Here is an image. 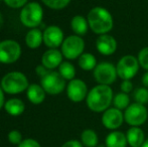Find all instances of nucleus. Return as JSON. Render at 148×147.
Wrapping results in <instances>:
<instances>
[{"instance_id": "obj_1", "label": "nucleus", "mask_w": 148, "mask_h": 147, "mask_svg": "<svg viewBox=\"0 0 148 147\" xmlns=\"http://www.w3.org/2000/svg\"><path fill=\"white\" fill-rule=\"evenodd\" d=\"M113 98L114 93L111 87L98 84L89 91L86 104L92 112L103 113L113 104Z\"/></svg>"}, {"instance_id": "obj_2", "label": "nucleus", "mask_w": 148, "mask_h": 147, "mask_svg": "<svg viewBox=\"0 0 148 147\" xmlns=\"http://www.w3.org/2000/svg\"><path fill=\"white\" fill-rule=\"evenodd\" d=\"M89 27L98 36L107 34L114 27V18L111 12L103 6H95L87 15Z\"/></svg>"}, {"instance_id": "obj_3", "label": "nucleus", "mask_w": 148, "mask_h": 147, "mask_svg": "<svg viewBox=\"0 0 148 147\" xmlns=\"http://www.w3.org/2000/svg\"><path fill=\"white\" fill-rule=\"evenodd\" d=\"M0 85L4 93L10 95L20 94L27 90V88L29 87L27 78L21 72H10L6 74L2 78Z\"/></svg>"}, {"instance_id": "obj_4", "label": "nucleus", "mask_w": 148, "mask_h": 147, "mask_svg": "<svg viewBox=\"0 0 148 147\" xmlns=\"http://www.w3.org/2000/svg\"><path fill=\"white\" fill-rule=\"evenodd\" d=\"M43 9L37 2H28L21 8L19 19L25 27L37 28L42 22Z\"/></svg>"}, {"instance_id": "obj_5", "label": "nucleus", "mask_w": 148, "mask_h": 147, "mask_svg": "<svg viewBox=\"0 0 148 147\" xmlns=\"http://www.w3.org/2000/svg\"><path fill=\"white\" fill-rule=\"evenodd\" d=\"M85 51V41L82 38V36H69L66 37L60 46V51H62L64 57L66 59H77L84 53Z\"/></svg>"}, {"instance_id": "obj_6", "label": "nucleus", "mask_w": 148, "mask_h": 147, "mask_svg": "<svg viewBox=\"0 0 148 147\" xmlns=\"http://www.w3.org/2000/svg\"><path fill=\"white\" fill-rule=\"evenodd\" d=\"M148 119V110L145 105L131 103L124 111V120L130 127H141Z\"/></svg>"}, {"instance_id": "obj_7", "label": "nucleus", "mask_w": 148, "mask_h": 147, "mask_svg": "<svg viewBox=\"0 0 148 147\" xmlns=\"http://www.w3.org/2000/svg\"><path fill=\"white\" fill-rule=\"evenodd\" d=\"M139 62L137 57L132 55H126L122 57L116 64L118 78L121 80H132L139 72Z\"/></svg>"}, {"instance_id": "obj_8", "label": "nucleus", "mask_w": 148, "mask_h": 147, "mask_svg": "<svg viewBox=\"0 0 148 147\" xmlns=\"http://www.w3.org/2000/svg\"><path fill=\"white\" fill-rule=\"evenodd\" d=\"M93 76L99 85L110 86L118 78L116 66L110 62H101L93 71Z\"/></svg>"}, {"instance_id": "obj_9", "label": "nucleus", "mask_w": 148, "mask_h": 147, "mask_svg": "<svg viewBox=\"0 0 148 147\" xmlns=\"http://www.w3.org/2000/svg\"><path fill=\"white\" fill-rule=\"evenodd\" d=\"M40 86L49 95H59L66 88V80L56 71H49L45 76L40 78Z\"/></svg>"}, {"instance_id": "obj_10", "label": "nucleus", "mask_w": 148, "mask_h": 147, "mask_svg": "<svg viewBox=\"0 0 148 147\" xmlns=\"http://www.w3.org/2000/svg\"><path fill=\"white\" fill-rule=\"evenodd\" d=\"M21 55V46L15 40L5 39L0 41V63L10 65L18 61Z\"/></svg>"}, {"instance_id": "obj_11", "label": "nucleus", "mask_w": 148, "mask_h": 147, "mask_svg": "<svg viewBox=\"0 0 148 147\" xmlns=\"http://www.w3.org/2000/svg\"><path fill=\"white\" fill-rule=\"evenodd\" d=\"M66 96L72 102L80 103L82 101L86 100L88 96V86L81 79H76L70 81L66 85Z\"/></svg>"}, {"instance_id": "obj_12", "label": "nucleus", "mask_w": 148, "mask_h": 147, "mask_svg": "<svg viewBox=\"0 0 148 147\" xmlns=\"http://www.w3.org/2000/svg\"><path fill=\"white\" fill-rule=\"evenodd\" d=\"M101 121L106 129L110 131H115L118 130L125 122L124 112L115 107H110L105 112H103Z\"/></svg>"}, {"instance_id": "obj_13", "label": "nucleus", "mask_w": 148, "mask_h": 147, "mask_svg": "<svg viewBox=\"0 0 148 147\" xmlns=\"http://www.w3.org/2000/svg\"><path fill=\"white\" fill-rule=\"evenodd\" d=\"M64 40V31L59 26L49 25L43 30V43L49 49H58L62 46Z\"/></svg>"}, {"instance_id": "obj_14", "label": "nucleus", "mask_w": 148, "mask_h": 147, "mask_svg": "<svg viewBox=\"0 0 148 147\" xmlns=\"http://www.w3.org/2000/svg\"><path fill=\"white\" fill-rule=\"evenodd\" d=\"M118 43L116 38L111 34H102L96 39V49L103 55H112L117 51Z\"/></svg>"}, {"instance_id": "obj_15", "label": "nucleus", "mask_w": 148, "mask_h": 147, "mask_svg": "<svg viewBox=\"0 0 148 147\" xmlns=\"http://www.w3.org/2000/svg\"><path fill=\"white\" fill-rule=\"evenodd\" d=\"M62 57L64 55L62 51L58 49H49L41 57V65H43L49 71H53L62 63Z\"/></svg>"}, {"instance_id": "obj_16", "label": "nucleus", "mask_w": 148, "mask_h": 147, "mask_svg": "<svg viewBox=\"0 0 148 147\" xmlns=\"http://www.w3.org/2000/svg\"><path fill=\"white\" fill-rule=\"evenodd\" d=\"M126 138L130 147H141L144 141L145 133L140 127H130L126 132Z\"/></svg>"}, {"instance_id": "obj_17", "label": "nucleus", "mask_w": 148, "mask_h": 147, "mask_svg": "<svg viewBox=\"0 0 148 147\" xmlns=\"http://www.w3.org/2000/svg\"><path fill=\"white\" fill-rule=\"evenodd\" d=\"M126 133L115 130L111 131L105 138V147H127Z\"/></svg>"}, {"instance_id": "obj_18", "label": "nucleus", "mask_w": 148, "mask_h": 147, "mask_svg": "<svg viewBox=\"0 0 148 147\" xmlns=\"http://www.w3.org/2000/svg\"><path fill=\"white\" fill-rule=\"evenodd\" d=\"M45 91L38 84H31L26 90V96L30 103L34 105H39L45 99Z\"/></svg>"}, {"instance_id": "obj_19", "label": "nucleus", "mask_w": 148, "mask_h": 147, "mask_svg": "<svg viewBox=\"0 0 148 147\" xmlns=\"http://www.w3.org/2000/svg\"><path fill=\"white\" fill-rule=\"evenodd\" d=\"M71 28L76 36H85L90 28L88 19L83 15H75L71 20Z\"/></svg>"}, {"instance_id": "obj_20", "label": "nucleus", "mask_w": 148, "mask_h": 147, "mask_svg": "<svg viewBox=\"0 0 148 147\" xmlns=\"http://www.w3.org/2000/svg\"><path fill=\"white\" fill-rule=\"evenodd\" d=\"M43 42V32L39 28H31L25 36V43L29 49H35Z\"/></svg>"}, {"instance_id": "obj_21", "label": "nucleus", "mask_w": 148, "mask_h": 147, "mask_svg": "<svg viewBox=\"0 0 148 147\" xmlns=\"http://www.w3.org/2000/svg\"><path fill=\"white\" fill-rule=\"evenodd\" d=\"M4 109L9 115L11 116H19L24 112L25 105L22 102V100L18 98L9 99L4 104Z\"/></svg>"}, {"instance_id": "obj_22", "label": "nucleus", "mask_w": 148, "mask_h": 147, "mask_svg": "<svg viewBox=\"0 0 148 147\" xmlns=\"http://www.w3.org/2000/svg\"><path fill=\"white\" fill-rule=\"evenodd\" d=\"M79 67L82 70L86 72L94 71L95 68L97 67V59L96 57L91 53H84L78 59Z\"/></svg>"}, {"instance_id": "obj_23", "label": "nucleus", "mask_w": 148, "mask_h": 147, "mask_svg": "<svg viewBox=\"0 0 148 147\" xmlns=\"http://www.w3.org/2000/svg\"><path fill=\"white\" fill-rule=\"evenodd\" d=\"M81 142L85 147H97L99 145V136L93 129H85L81 134Z\"/></svg>"}, {"instance_id": "obj_24", "label": "nucleus", "mask_w": 148, "mask_h": 147, "mask_svg": "<svg viewBox=\"0 0 148 147\" xmlns=\"http://www.w3.org/2000/svg\"><path fill=\"white\" fill-rule=\"evenodd\" d=\"M131 104V99L129 94L123 92H119L114 95L113 98V107L121 111H125Z\"/></svg>"}, {"instance_id": "obj_25", "label": "nucleus", "mask_w": 148, "mask_h": 147, "mask_svg": "<svg viewBox=\"0 0 148 147\" xmlns=\"http://www.w3.org/2000/svg\"><path fill=\"white\" fill-rule=\"evenodd\" d=\"M59 73L66 81H72L76 77V68L70 62H62L59 67Z\"/></svg>"}, {"instance_id": "obj_26", "label": "nucleus", "mask_w": 148, "mask_h": 147, "mask_svg": "<svg viewBox=\"0 0 148 147\" xmlns=\"http://www.w3.org/2000/svg\"><path fill=\"white\" fill-rule=\"evenodd\" d=\"M133 99L135 103L145 105L148 104V88L141 87V88H136L133 92Z\"/></svg>"}, {"instance_id": "obj_27", "label": "nucleus", "mask_w": 148, "mask_h": 147, "mask_svg": "<svg viewBox=\"0 0 148 147\" xmlns=\"http://www.w3.org/2000/svg\"><path fill=\"white\" fill-rule=\"evenodd\" d=\"M47 7L53 10H62L70 4L71 0H41Z\"/></svg>"}, {"instance_id": "obj_28", "label": "nucleus", "mask_w": 148, "mask_h": 147, "mask_svg": "<svg viewBox=\"0 0 148 147\" xmlns=\"http://www.w3.org/2000/svg\"><path fill=\"white\" fill-rule=\"evenodd\" d=\"M137 59H138L140 67L145 71H148V46L143 47L142 49L139 51Z\"/></svg>"}, {"instance_id": "obj_29", "label": "nucleus", "mask_w": 148, "mask_h": 147, "mask_svg": "<svg viewBox=\"0 0 148 147\" xmlns=\"http://www.w3.org/2000/svg\"><path fill=\"white\" fill-rule=\"evenodd\" d=\"M8 140L10 143L14 144V145H19L23 139H22L21 133L18 130H12L8 134Z\"/></svg>"}, {"instance_id": "obj_30", "label": "nucleus", "mask_w": 148, "mask_h": 147, "mask_svg": "<svg viewBox=\"0 0 148 147\" xmlns=\"http://www.w3.org/2000/svg\"><path fill=\"white\" fill-rule=\"evenodd\" d=\"M4 3L10 8H14V9H18V8H22L24 5L28 3V0H3Z\"/></svg>"}, {"instance_id": "obj_31", "label": "nucleus", "mask_w": 148, "mask_h": 147, "mask_svg": "<svg viewBox=\"0 0 148 147\" xmlns=\"http://www.w3.org/2000/svg\"><path fill=\"white\" fill-rule=\"evenodd\" d=\"M120 89L121 92L129 94L133 91V83L131 82V80H123L120 84Z\"/></svg>"}, {"instance_id": "obj_32", "label": "nucleus", "mask_w": 148, "mask_h": 147, "mask_svg": "<svg viewBox=\"0 0 148 147\" xmlns=\"http://www.w3.org/2000/svg\"><path fill=\"white\" fill-rule=\"evenodd\" d=\"M18 147H40V144L34 139L27 138V139H23L21 143L18 145Z\"/></svg>"}, {"instance_id": "obj_33", "label": "nucleus", "mask_w": 148, "mask_h": 147, "mask_svg": "<svg viewBox=\"0 0 148 147\" xmlns=\"http://www.w3.org/2000/svg\"><path fill=\"white\" fill-rule=\"evenodd\" d=\"M62 147H84V145L82 144V142L79 141V140H69V141L64 142L62 145Z\"/></svg>"}, {"instance_id": "obj_34", "label": "nucleus", "mask_w": 148, "mask_h": 147, "mask_svg": "<svg viewBox=\"0 0 148 147\" xmlns=\"http://www.w3.org/2000/svg\"><path fill=\"white\" fill-rule=\"evenodd\" d=\"M49 71V70H47L43 65H39V66H37V67L35 68V73H36L37 76L40 77V78H42L43 76H45Z\"/></svg>"}, {"instance_id": "obj_35", "label": "nucleus", "mask_w": 148, "mask_h": 147, "mask_svg": "<svg viewBox=\"0 0 148 147\" xmlns=\"http://www.w3.org/2000/svg\"><path fill=\"white\" fill-rule=\"evenodd\" d=\"M4 104H5V101H4V91L2 89L1 85H0V109L2 107H4Z\"/></svg>"}, {"instance_id": "obj_36", "label": "nucleus", "mask_w": 148, "mask_h": 147, "mask_svg": "<svg viewBox=\"0 0 148 147\" xmlns=\"http://www.w3.org/2000/svg\"><path fill=\"white\" fill-rule=\"evenodd\" d=\"M141 82H142L143 87L148 88V71L142 76V80H141Z\"/></svg>"}, {"instance_id": "obj_37", "label": "nucleus", "mask_w": 148, "mask_h": 147, "mask_svg": "<svg viewBox=\"0 0 148 147\" xmlns=\"http://www.w3.org/2000/svg\"><path fill=\"white\" fill-rule=\"evenodd\" d=\"M141 147H148V138H147L146 140H145L144 143L142 144V146H141Z\"/></svg>"}, {"instance_id": "obj_38", "label": "nucleus", "mask_w": 148, "mask_h": 147, "mask_svg": "<svg viewBox=\"0 0 148 147\" xmlns=\"http://www.w3.org/2000/svg\"><path fill=\"white\" fill-rule=\"evenodd\" d=\"M0 1H2V0H0Z\"/></svg>"}]
</instances>
